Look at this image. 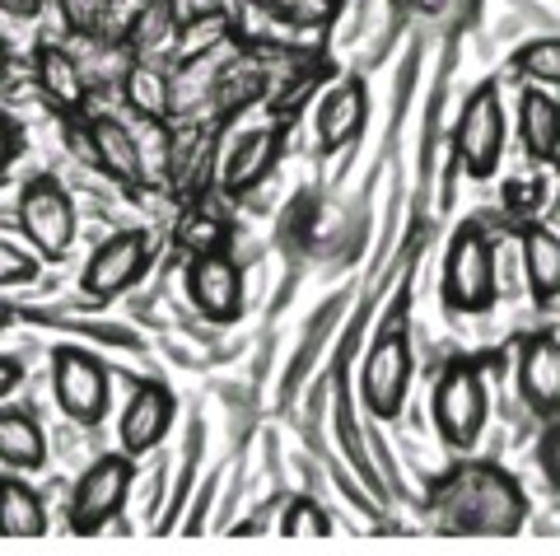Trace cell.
<instances>
[{"label": "cell", "instance_id": "cell-1", "mask_svg": "<svg viewBox=\"0 0 560 556\" xmlns=\"http://www.w3.org/2000/svg\"><path fill=\"white\" fill-rule=\"evenodd\" d=\"M440 510L444 533H477V537H510L523 529L528 496L523 486L500 473L495 463H463L430 491Z\"/></svg>", "mask_w": 560, "mask_h": 556}, {"label": "cell", "instance_id": "cell-2", "mask_svg": "<svg viewBox=\"0 0 560 556\" xmlns=\"http://www.w3.org/2000/svg\"><path fill=\"white\" fill-rule=\"evenodd\" d=\"M430 416H434V430L448 449H471L486 430V416H490V397H486V379L471 360H448L444 374L434 379V393H430Z\"/></svg>", "mask_w": 560, "mask_h": 556}, {"label": "cell", "instance_id": "cell-3", "mask_svg": "<svg viewBox=\"0 0 560 556\" xmlns=\"http://www.w3.org/2000/svg\"><path fill=\"white\" fill-rule=\"evenodd\" d=\"M75 201H70L66 187L51 178V173H38V178L24 183L20 193V234L24 243L47 263H61L70 253V243H75Z\"/></svg>", "mask_w": 560, "mask_h": 556}, {"label": "cell", "instance_id": "cell-4", "mask_svg": "<svg viewBox=\"0 0 560 556\" xmlns=\"http://www.w3.org/2000/svg\"><path fill=\"white\" fill-rule=\"evenodd\" d=\"M500 300L495 248L481 230H458L444 257V304L453 314H486Z\"/></svg>", "mask_w": 560, "mask_h": 556}, {"label": "cell", "instance_id": "cell-5", "mask_svg": "<svg viewBox=\"0 0 560 556\" xmlns=\"http://www.w3.org/2000/svg\"><path fill=\"white\" fill-rule=\"evenodd\" d=\"M131 477H136V467H131L127 449H121V454L94 459L80 473L75 491H70V529H75L80 537H94L98 529H108L113 519L121 514V506H127Z\"/></svg>", "mask_w": 560, "mask_h": 556}, {"label": "cell", "instance_id": "cell-6", "mask_svg": "<svg viewBox=\"0 0 560 556\" xmlns=\"http://www.w3.org/2000/svg\"><path fill=\"white\" fill-rule=\"evenodd\" d=\"M51 393L75 426H98L108 416V370L84 346H61L51 356Z\"/></svg>", "mask_w": 560, "mask_h": 556}, {"label": "cell", "instance_id": "cell-7", "mask_svg": "<svg viewBox=\"0 0 560 556\" xmlns=\"http://www.w3.org/2000/svg\"><path fill=\"white\" fill-rule=\"evenodd\" d=\"M150 257H154V239L145 230H117V234L103 239L94 248V257L84 263L80 286L90 300L108 304L117 294H127L140 276L150 271Z\"/></svg>", "mask_w": 560, "mask_h": 556}, {"label": "cell", "instance_id": "cell-8", "mask_svg": "<svg viewBox=\"0 0 560 556\" xmlns=\"http://www.w3.org/2000/svg\"><path fill=\"white\" fill-rule=\"evenodd\" d=\"M453 150L467 169V178H490L504 154V103L495 84H481L477 94L463 103L458 131H453Z\"/></svg>", "mask_w": 560, "mask_h": 556}, {"label": "cell", "instance_id": "cell-9", "mask_svg": "<svg viewBox=\"0 0 560 556\" xmlns=\"http://www.w3.org/2000/svg\"><path fill=\"white\" fill-rule=\"evenodd\" d=\"M411 341L401 333H383L374 341V351L364 356V374H360V397L378 421H393L407 407V389H411Z\"/></svg>", "mask_w": 560, "mask_h": 556}, {"label": "cell", "instance_id": "cell-10", "mask_svg": "<svg viewBox=\"0 0 560 556\" xmlns=\"http://www.w3.org/2000/svg\"><path fill=\"white\" fill-rule=\"evenodd\" d=\"M173 416H178V397H173V389L160 384V379H136L131 397H127V412H121V426H117L121 449H127L131 459L160 449L168 426H173Z\"/></svg>", "mask_w": 560, "mask_h": 556}, {"label": "cell", "instance_id": "cell-11", "mask_svg": "<svg viewBox=\"0 0 560 556\" xmlns=\"http://www.w3.org/2000/svg\"><path fill=\"white\" fill-rule=\"evenodd\" d=\"M187 300L210 323H234L243 309V271L230 253H197L187 263Z\"/></svg>", "mask_w": 560, "mask_h": 556}, {"label": "cell", "instance_id": "cell-12", "mask_svg": "<svg viewBox=\"0 0 560 556\" xmlns=\"http://www.w3.org/2000/svg\"><path fill=\"white\" fill-rule=\"evenodd\" d=\"M33 80H38V94L47 99L51 113H61V117L90 113V76H84V66L70 57L66 47H57V43L38 47V57H33Z\"/></svg>", "mask_w": 560, "mask_h": 556}, {"label": "cell", "instance_id": "cell-13", "mask_svg": "<svg viewBox=\"0 0 560 556\" xmlns=\"http://www.w3.org/2000/svg\"><path fill=\"white\" fill-rule=\"evenodd\" d=\"M518 397L537 416H560V341L533 333L518 351Z\"/></svg>", "mask_w": 560, "mask_h": 556}, {"label": "cell", "instance_id": "cell-14", "mask_svg": "<svg viewBox=\"0 0 560 556\" xmlns=\"http://www.w3.org/2000/svg\"><path fill=\"white\" fill-rule=\"evenodd\" d=\"M84 146H90V160L98 164V173H108L113 183H121V187L145 183L140 146L117 117H84Z\"/></svg>", "mask_w": 560, "mask_h": 556}, {"label": "cell", "instance_id": "cell-15", "mask_svg": "<svg viewBox=\"0 0 560 556\" xmlns=\"http://www.w3.org/2000/svg\"><path fill=\"white\" fill-rule=\"evenodd\" d=\"M280 150H285V141H280L276 127L248 131L238 141V150L230 154V164H224V193L243 197V193H253L257 183H267L276 173V164H280Z\"/></svg>", "mask_w": 560, "mask_h": 556}, {"label": "cell", "instance_id": "cell-16", "mask_svg": "<svg viewBox=\"0 0 560 556\" xmlns=\"http://www.w3.org/2000/svg\"><path fill=\"white\" fill-rule=\"evenodd\" d=\"M364 121H370V90H364L360 80L337 84V90L323 99V108H318V146L323 150L350 146L364 131Z\"/></svg>", "mask_w": 560, "mask_h": 556}, {"label": "cell", "instance_id": "cell-17", "mask_svg": "<svg viewBox=\"0 0 560 556\" xmlns=\"http://www.w3.org/2000/svg\"><path fill=\"white\" fill-rule=\"evenodd\" d=\"M523 243V276H528L533 304H556L560 300V234L547 230V224H528L518 234Z\"/></svg>", "mask_w": 560, "mask_h": 556}, {"label": "cell", "instance_id": "cell-18", "mask_svg": "<svg viewBox=\"0 0 560 556\" xmlns=\"http://www.w3.org/2000/svg\"><path fill=\"white\" fill-rule=\"evenodd\" d=\"M518 141L528 150V160H556L560 154V103L533 84V90H523L518 99Z\"/></svg>", "mask_w": 560, "mask_h": 556}, {"label": "cell", "instance_id": "cell-19", "mask_svg": "<svg viewBox=\"0 0 560 556\" xmlns=\"http://www.w3.org/2000/svg\"><path fill=\"white\" fill-rule=\"evenodd\" d=\"M0 463L14 467V473H38L47 463V436L28 412H0Z\"/></svg>", "mask_w": 560, "mask_h": 556}, {"label": "cell", "instance_id": "cell-20", "mask_svg": "<svg viewBox=\"0 0 560 556\" xmlns=\"http://www.w3.org/2000/svg\"><path fill=\"white\" fill-rule=\"evenodd\" d=\"M47 506L24 477H0V537H43Z\"/></svg>", "mask_w": 560, "mask_h": 556}, {"label": "cell", "instance_id": "cell-21", "mask_svg": "<svg viewBox=\"0 0 560 556\" xmlns=\"http://www.w3.org/2000/svg\"><path fill=\"white\" fill-rule=\"evenodd\" d=\"M121 94H127L131 113H140L145 121H160L173 108V80L154 61H131L127 76H121Z\"/></svg>", "mask_w": 560, "mask_h": 556}, {"label": "cell", "instance_id": "cell-22", "mask_svg": "<svg viewBox=\"0 0 560 556\" xmlns=\"http://www.w3.org/2000/svg\"><path fill=\"white\" fill-rule=\"evenodd\" d=\"M173 243L197 257V253H224L230 248V220H224L220 211H210V206H191V211H183L178 230H173Z\"/></svg>", "mask_w": 560, "mask_h": 556}, {"label": "cell", "instance_id": "cell-23", "mask_svg": "<svg viewBox=\"0 0 560 556\" xmlns=\"http://www.w3.org/2000/svg\"><path fill=\"white\" fill-rule=\"evenodd\" d=\"M514 71L533 84H560V38H533L514 51Z\"/></svg>", "mask_w": 560, "mask_h": 556}, {"label": "cell", "instance_id": "cell-24", "mask_svg": "<svg viewBox=\"0 0 560 556\" xmlns=\"http://www.w3.org/2000/svg\"><path fill=\"white\" fill-rule=\"evenodd\" d=\"M70 38H98L113 20V0H57Z\"/></svg>", "mask_w": 560, "mask_h": 556}, {"label": "cell", "instance_id": "cell-25", "mask_svg": "<svg viewBox=\"0 0 560 556\" xmlns=\"http://www.w3.org/2000/svg\"><path fill=\"white\" fill-rule=\"evenodd\" d=\"M280 533H285V537H327L331 519H327V510L318 506V500L300 496V500H290L285 519H280Z\"/></svg>", "mask_w": 560, "mask_h": 556}, {"label": "cell", "instance_id": "cell-26", "mask_svg": "<svg viewBox=\"0 0 560 556\" xmlns=\"http://www.w3.org/2000/svg\"><path fill=\"white\" fill-rule=\"evenodd\" d=\"M280 20L300 24V28H327L341 14V0H271Z\"/></svg>", "mask_w": 560, "mask_h": 556}, {"label": "cell", "instance_id": "cell-27", "mask_svg": "<svg viewBox=\"0 0 560 556\" xmlns=\"http://www.w3.org/2000/svg\"><path fill=\"white\" fill-rule=\"evenodd\" d=\"M38 276V263H33V253L20 248V243L0 239V286H20V281H33Z\"/></svg>", "mask_w": 560, "mask_h": 556}, {"label": "cell", "instance_id": "cell-28", "mask_svg": "<svg viewBox=\"0 0 560 556\" xmlns=\"http://www.w3.org/2000/svg\"><path fill=\"white\" fill-rule=\"evenodd\" d=\"M537 463H541V477H547L551 491H560V416L547 426V436L537 444Z\"/></svg>", "mask_w": 560, "mask_h": 556}, {"label": "cell", "instance_id": "cell-29", "mask_svg": "<svg viewBox=\"0 0 560 556\" xmlns=\"http://www.w3.org/2000/svg\"><path fill=\"white\" fill-rule=\"evenodd\" d=\"M24 154V131H20V121H14L5 108H0V178L10 173V164Z\"/></svg>", "mask_w": 560, "mask_h": 556}, {"label": "cell", "instance_id": "cell-30", "mask_svg": "<svg viewBox=\"0 0 560 556\" xmlns=\"http://www.w3.org/2000/svg\"><path fill=\"white\" fill-rule=\"evenodd\" d=\"M230 0H168V20L178 24H201L206 14H220Z\"/></svg>", "mask_w": 560, "mask_h": 556}, {"label": "cell", "instance_id": "cell-31", "mask_svg": "<svg viewBox=\"0 0 560 556\" xmlns=\"http://www.w3.org/2000/svg\"><path fill=\"white\" fill-rule=\"evenodd\" d=\"M24 384V360L20 356H0V403Z\"/></svg>", "mask_w": 560, "mask_h": 556}, {"label": "cell", "instance_id": "cell-32", "mask_svg": "<svg viewBox=\"0 0 560 556\" xmlns=\"http://www.w3.org/2000/svg\"><path fill=\"white\" fill-rule=\"evenodd\" d=\"M541 201V178H533V183H514L510 187V206L523 216V211H533V206Z\"/></svg>", "mask_w": 560, "mask_h": 556}, {"label": "cell", "instance_id": "cell-33", "mask_svg": "<svg viewBox=\"0 0 560 556\" xmlns=\"http://www.w3.org/2000/svg\"><path fill=\"white\" fill-rule=\"evenodd\" d=\"M0 10L14 14V20H38V14H43V0H0Z\"/></svg>", "mask_w": 560, "mask_h": 556}, {"label": "cell", "instance_id": "cell-34", "mask_svg": "<svg viewBox=\"0 0 560 556\" xmlns=\"http://www.w3.org/2000/svg\"><path fill=\"white\" fill-rule=\"evenodd\" d=\"M10 66H14V61H10V43H5V38H0V84H5V80H10Z\"/></svg>", "mask_w": 560, "mask_h": 556}, {"label": "cell", "instance_id": "cell-35", "mask_svg": "<svg viewBox=\"0 0 560 556\" xmlns=\"http://www.w3.org/2000/svg\"><path fill=\"white\" fill-rule=\"evenodd\" d=\"M0 327H5V323H0Z\"/></svg>", "mask_w": 560, "mask_h": 556}]
</instances>
